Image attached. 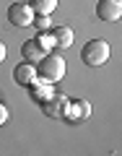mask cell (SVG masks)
Masks as SVG:
<instances>
[{
  "label": "cell",
  "instance_id": "277c9868",
  "mask_svg": "<svg viewBox=\"0 0 122 156\" xmlns=\"http://www.w3.org/2000/svg\"><path fill=\"white\" fill-rule=\"evenodd\" d=\"M96 18L106 23H114L122 18V0H99L96 3Z\"/></svg>",
  "mask_w": 122,
  "mask_h": 156
},
{
  "label": "cell",
  "instance_id": "9c48e42d",
  "mask_svg": "<svg viewBox=\"0 0 122 156\" xmlns=\"http://www.w3.org/2000/svg\"><path fill=\"white\" fill-rule=\"evenodd\" d=\"M52 34H55V44H57L55 50H68L73 44V39H75L70 26H52Z\"/></svg>",
  "mask_w": 122,
  "mask_h": 156
},
{
  "label": "cell",
  "instance_id": "5b68a950",
  "mask_svg": "<svg viewBox=\"0 0 122 156\" xmlns=\"http://www.w3.org/2000/svg\"><path fill=\"white\" fill-rule=\"evenodd\" d=\"M68 104H70V99L55 91V94H52L47 101H42V109H44V115H47V117L62 120V117H65V112H68Z\"/></svg>",
  "mask_w": 122,
  "mask_h": 156
},
{
  "label": "cell",
  "instance_id": "ba28073f",
  "mask_svg": "<svg viewBox=\"0 0 122 156\" xmlns=\"http://www.w3.org/2000/svg\"><path fill=\"white\" fill-rule=\"evenodd\" d=\"M89 115H91V104H89L86 99H75V101H70V104H68V112H65L68 120H86Z\"/></svg>",
  "mask_w": 122,
  "mask_h": 156
},
{
  "label": "cell",
  "instance_id": "30bf717a",
  "mask_svg": "<svg viewBox=\"0 0 122 156\" xmlns=\"http://www.w3.org/2000/svg\"><path fill=\"white\" fill-rule=\"evenodd\" d=\"M42 55H44V52H42V47L37 44V39H26V42L21 44V57L26 62H34V65H37V62L42 60Z\"/></svg>",
  "mask_w": 122,
  "mask_h": 156
},
{
  "label": "cell",
  "instance_id": "6da1fadb",
  "mask_svg": "<svg viewBox=\"0 0 122 156\" xmlns=\"http://www.w3.org/2000/svg\"><path fill=\"white\" fill-rule=\"evenodd\" d=\"M65 60H62L57 52H44L42 55V60L37 62V73L39 78H44V81H50V83H55V81H60L62 76H65Z\"/></svg>",
  "mask_w": 122,
  "mask_h": 156
},
{
  "label": "cell",
  "instance_id": "9a60e30c",
  "mask_svg": "<svg viewBox=\"0 0 122 156\" xmlns=\"http://www.w3.org/2000/svg\"><path fill=\"white\" fill-rule=\"evenodd\" d=\"M5 60V44H3V42H0V62Z\"/></svg>",
  "mask_w": 122,
  "mask_h": 156
},
{
  "label": "cell",
  "instance_id": "52a82bcc",
  "mask_svg": "<svg viewBox=\"0 0 122 156\" xmlns=\"http://www.w3.org/2000/svg\"><path fill=\"white\" fill-rule=\"evenodd\" d=\"M29 94H31V99L37 101V104H42V101H47L52 94H55V89H52L50 81H44V78H37V81L29 86Z\"/></svg>",
  "mask_w": 122,
  "mask_h": 156
},
{
  "label": "cell",
  "instance_id": "7c38bea8",
  "mask_svg": "<svg viewBox=\"0 0 122 156\" xmlns=\"http://www.w3.org/2000/svg\"><path fill=\"white\" fill-rule=\"evenodd\" d=\"M29 5L34 13H50L52 16V11L57 8V0H29Z\"/></svg>",
  "mask_w": 122,
  "mask_h": 156
},
{
  "label": "cell",
  "instance_id": "3957f363",
  "mask_svg": "<svg viewBox=\"0 0 122 156\" xmlns=\"http://www.w3.org/2000/svg\"><path fill=\"white\" fill-rule=\"evenodd\" d=\"M8 21H11V26H31L34 23V11L29 3H13V5H8Z\"/></svg>",
  "mask_w": 122,
  "mask_h": 156
},
{
  "label": "cell",
  "instance_id": "5bb4252c",
  "mask_svg": "<svg viewBox=\"0 0 122 156\" xmlns=\"http://www.w3.org/2000/svg\"><path fill=\"white\" fill-rule=\"evenodd\" d=\"M8 122V109H5V104H0V125H5Z\"/></svg>",
  "mask_w": 122,
  "mask_h": 156
},
{
  "label": "cell",
  "instance_id": "4fadbf2b",
  "mask_svg": "<svg viewBox=\"0 0 122 156\" xmlns=\"http://www.w3.org/2000/svg\"><path fill=\"white\" fill-rule=\"evenodd\" d=\"M31 26L39 29V31H50V29H52L50 13H34V23H31Z\"/></svg>",
  "mask_w": 122,
  "mask_h": 156
},
{
  "label": "cell",
  "instance_id": "8992f818",
  "mask_svg": "<svg viewBox=\"0 0 122 156\" xmlns=\"http://www.w3.org/2000/svg\"><path fill=\"white\" fill-rule=\"evenodd\" d=\"M39 78V73H37V65L34 62H18L16 68H13V81H16L18 86H31L34 81Z\"/></svg>",
  "mask_w": 122,
  "mask_h": 156
},
{
  "label": "cell",
  "instance_id": "7a4b0ae2",
  "mask_svg": "<svg viewBox=\"0 0 122 156\" xmlns=\"http://www.w3.org/2000/svg\"><path fill=\"white\" fill-rule=\"evenodd\" d=\"M81 60L89 68H101L109 60V44L104 39H89L83 44V50H81Z\"/></svg>",
  "mask_w": 122,
  "mask_h": 156
},
{
  "label": "cell",
  "instance_id": "8fae6325",
  "mask_svg": "<svg viewBox=\"0 0 122 156\" xmlns=\"http://www.w3.org/2000/svg\"><path fill=\"white\" fill-rule=\"evenodd\" d=\"M34 39H37V44L42 47V52H52V50L57 47V44H55V34H52V29H50V31H39Z\"/></svg>",
  "mask_w": 122,
  "mask_h": 156
}]
</instances>
